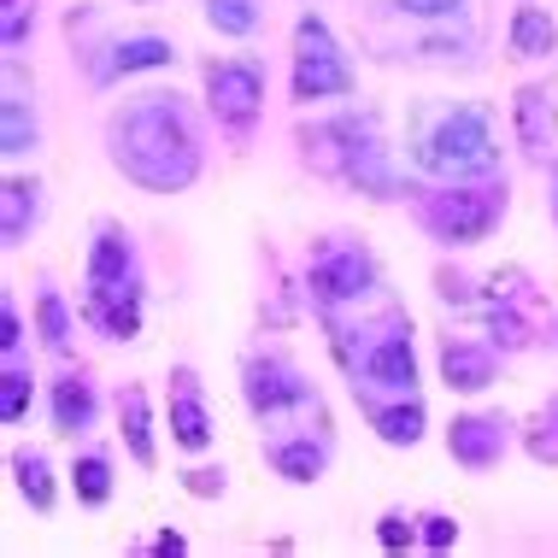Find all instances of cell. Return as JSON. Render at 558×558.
I'll use <instances>...</instances> for the list:
<instances>
[{
  "instance_id": "obj_30",
  "label": "cell",
  "mask_w": 558,
  "mask_h": 558,
  "mask_svg": "<svg viewBox=\"0 0 558 558\" xmlns=\"http://www.w3.org/2000/svg\"><path fill=\"white\" fill-rule=\"evenodd\" d=\"M376 541H383V547H412V523H405L400 511H388V518L376 523Z\"/></svg>"
},
{
  "instance_id": "obj_9",
  "label": "cell",
  "mask_w": 558,
  "mask_h": 558,
  "mask_svg": "<svg viewBox=\"0 0 558 558\" xmlns=\"http://www.w3.org/2000/svg\"><path fill=\"white\" fill-rule=\"evenodd\" d=\"M206 107L223 130H247L265 107V65L259 59H218L206 65Z\"/></svg>"
},
{
  "instance_id": "obj_10",
  "label": "cell",
  "mask_w": 558,
  "mask_h": 558,
  "mask_svg": "<svg viewBox=\"0 0 558 558\" xmlns=\"http://www.w3.org/2000/svg\"><path fill=\"white\" fill-rule=\"evenodd\" d=\"M83 318L112 341H130L142 329V277L135 282H88V300H83Z\"/></svg>"
},
{
  "instance_id": "obj_26",
  "label": "cell",
  "mask_w": 558,
  "mask_h": 558,
  "mask_svg": "<svg viewBox=\"0 0 558 558\" xmlns=\"http://www.w3.org/2000/svg\"><path fill=\"white\" fill-rule=\"evenodd\" d=\"M36 324H41V341H48L53 353H65V347H71V312H65V300H59L53 289L36 300Z\"/></svg>"
},
{
  "instance_id": "obj_2",
  "label": "cell",
  "mask_w": 558,
  "mask_h": 558,
  "mask_svg": "<svg viewBox=\"0 0 558 558\" xmlns=\"http://www.w3.org/2000/svg\"><path fill=\"white\" fill-rule=\"evenodd\" d=\"M329 347H336L353 395H371V388H383V395H412L417 359H412V324H405L400 306H388L376 324H359V329L329 318Z\"/></svg>"
},
{
  "instance_id": "obj_25",
  "label": "cell",
  "mask_w": 558,
  "mask_h": 558,
  "mask_svg": "<svg viewBox=\"0 0 558 558\" xmlns=\"http://www.w3.org/2000/svg\"><path fill=\"white\" fill-rule=\"evenodd\" d=\"M29 223H36V183L12 177L7 183V247H19V241L29 235Z\"/></svg>"
},
{
  "instance_id": "obj_32",
  "label": "cell",
  "mask_w": 558,
  "mask_h": 558,
  "mask_svg": "<svg viewBox=\"0 0 558 558\" xmlns=\"http://www.w3.org/2000/svg\"><path fill=\"white\" fill-rule=\"evenodd\" d=\"M424 523H429V530H424V547L441 553V547H452V541H459V523H452V518H424Z\"/></svg>"
},
{
  "instance_id": "obj_20",
  "label": "cell",
  "mask_w": 558,
  "mask_h": 558,
  "mask_svg": "<svg viewBox=\"0 0 558 558\" xmlns=\"http://www.w3.org/2000/svg\"><path fill=\"white\" fill-rule=\"evenodd\" d=\"M171 41H159V36H130V41H118L112 59L100 65V83H118V77H130V71H154V65H171Z\"/></svg>"
},
{
  "instance_id": "obj_21",
  "label": "cell",
  "mask_w": 558,
  "mask_h": 558,
  "mask_svg": "<svg viewBox=\"0 0 558 558\" xmlns=\"http://www.w3.org/2000/svg\"><path fill=\"white\" fill-rule=\"evenodd\" d=\"M558 48V29L547 19V7H518L511 12V53L518 59H547Z\"/></svg>"
},
{
  "instance_id": "obj_28",
  "label": "cell",
  "mask_w": 558,
  "mask_h": 558,
  "mask_svg": "<svg viewBox=\"0 0 558 558\" xmlns=\"http://www.w3.org/2000/svg\"><path fill=\"white\" fill-rule=\"evenodd\" d=\"M29 142H36V124L24 118V100L12 95V100H7V159L29 154Z\"/></svg>"
},
{
  "instance_id": "obj_12",
  "label": "cell",
  "mask_w": 558,
  "mask_h": 558,
  "mask_svg": "<svg viewBox=\"0 0 558 558\" xmlns=\"http://www.w3.org/2000/svg\"><path fill=\"white\" fill-rule=\"evenodd\" d=\"M171 441L183 452H206V447H213V412H206L201 383H194L189 365L171 376Z\"/></svg>"
},
{
  "instance_id": "obj_27",
  "label": "cell",
  "mask_w": 558,
  "mask_h": 558,
  "mask_svg": "<svg viewBox=\"0 0 558 558\" xmlns=\"http://www.w3.org/2000/svg\"><path fill=\"white\" fill-rule=\"evenodd\" d=\"M24 412H29V371L19 365V359H7V376H0V417L19 424Z\"/></svg>"
},
{
  "instance_id": "obj_14",
  "label": "cell",
  "mask_w": 558,
  "mask_h": 558,
  "mask_svg": "<svg viewBox=\"0 0 558 558\" xmlns=\"http://www.w3.org/2000/svg\"><path fill=\"white\" fill-rule=\"evenodd\" d=\"M494 353L488 347H476V341H447L441 347V383L447 388H459V395H482V388L494 383Z\"/></svg>"
},
{
  "instance_id": "obj_4",
  "label": "cell",
  "mask_w": 558,
  "mask_h": 558,
  "mask_svg": "<svg viewBox=\"0 0 558 558\" xmlns=\"http://www.w3.org/2000/svg\"><path fill=\"white\" fill-rule=\"evenodd\" d=\"M417 218H424V230L435 241H447V247H476V241L506 218V183H494V177H476V183H447V189L424 194Z\"/></svg>"
},
{
  "instance_id": "obj_6",
  "label": "cell",
  "mask_w": 558,
  "mask_h": 558,
  "mask_svg": "<svg viewBox=\"0 0 558 558\" xmlns=\"http://www.w3.org/2000/svg\"><path fill=\"white\" fill-rule=\"evenodd\" d=\"M324 135L336 142L347 183H353L359 194H376V201H395L400 183H395V159H388V142H383L376 112H341Z\"/></svg>"
},
{
  "instance_id": "obj_3",
  "label": "cell",
  "mask_w": 558,
  "mask_h": 558,
  "mask_svg": "<svg viewBox=\"0 0 558 558\" xmlns=\"http://www.w3.org/2000/svg\"><path fill=\"white\" fill-rule=\"evenodd\" d=\"M412 159L441 183H476V177L500 171V142H494V118L482 107H447L435 124L417 130Z\"/></svg>"
},
{
  "instance_id": "obj_19",
  "label": "cell",
  "mask_w": 558,
  "mask_h": 558,
  "mask_svg": "<svg viewBox=\"0 0 558 558\" xmlns=\"http://www.w3.org/2000/svg\"><path fill=\"white\" fill-rule=\"evenodd\" d=\"M53 429L59 435L95 429V388H88L83 376H59L53 383Z\"/></svg>"
},
{
  "instance_id": "obj_1",
  "label": "cell",
  "mask_w": 558,
  "mask_h": 558,
  "mask_svg": "<svg viewBox=\"0 0 558 558\" xmlns=\"http://www.w3.org/2000/svg\"><path fill=\"white\" fill-rule=\"evenodd\" d=\"M112 165L147 194H183L201 177V124L177 88H147L107 124Z\"/></svg>"
},
{
  "instance_id": "obj_24",
  "label": "cell",
  "mask_w": 558,
  "mask_h": 558,
  "mask_svg": "<svg viewBox=\"0 0 558 558\" xmlns=\"http://www.w3.org/2000/svg\"><path fill=\"white\" fill-rule=\"evenodd\" d=\"M206 24L218 36H253L259 29V0H206Z\"/></svg>"
},
{
  "instance_id": "obj_5",
  "label": "cell",
  "mask_w": 558,
  "mask_h": 558,
  "mask_svg": "<svg viewBox=\"0 0 558 558\" xmlns=\"http://www.w3.org/2000/svg\"><path fill=\"white\" fill-rule=\"evenodd\" d=\"M306 289H312V306H318L324 318H336V312L359 306V300H371L383 289V270H376V259L365 247H353V241H324L306 265Z\"/></svg>"
},
{
  "instance_id": "obj_34",
  "label": "cell",
  "mask_w": 558,
  "mask_h": 558,
  "mask_svg": "<svg viewBox=\"0 0 558 558\" xmlns=\"http://www.w3.org/2000/svg\"><path fill=\"white\" fill-rule=\"evenodd\" d=\"M189 488L194 494H213V488H223V471H189Z\"/></svg>"
},
{
  "instance_id": "obj_7",
  "label": "cell",
  "mask_w": 558,
  "mask_h": 558,
  "mask_svg": "<svg viewBox=\"0 0 558 558\" xmlns=\"http://www.w3.org/2000/svg\"><path fill=\"white\" fill-rule=\"evenodd\" d=\"M353 95V65H347L341 41L329 36V24L318 12L294 24V100H341Z\"/></svg>"
},
{
  "instance_id": "obj_17",
  "label": "cell",
  "mask_w": 558,
  "mask_h": 558,
  "mask_svg": "<svg viewBox=\"0 0 558 558\" xmlns=\"http://www.w3.org/2000/svg\"><path fill=\"white\" fill-rule=\"evenodd\" d=\"M135 247L124 230H100L95 247H88V282H135Z\"/></svg>"
},
{
  "instance_id": "obj_33",
  "label": "cell",
  "mask_w": 558,
  "mask_h": 558,
  "mask_svg": "<svg viewBox=\"0 0 558 558\" xmlns=\"http://www.w3.org/2000/svg\"><path fill=\"white\" fill-rule=\"evenodd\" d=\"M424 53H435V59H447V53H471V36H464V29H459V36H429V41H424Z\"/></svg>"
},
{
  "instance_id": "obj_11",
  "label": "cell",
  "mask_w": 558,
  "mask_h": 558,
  "mask_svg": "<svg viewBox=\"0 0 558 558\" xmlns=\"http://www.w3.org/2000/svg\"><path fill=\"white\" fill-rule=\"evenodd\" d=\"M447 452L464 464V471H494V464H500V452H506V417H488V412L452 417Z\"/></svg>"
},
{
  "instance_id": "obj_18",
  "label": "cell",
  "mask_w": 558,
  "mask_h": 558,
  "mask_svg": "<svg viewBox=\"0 0 558 558\" xmlns=\"http://www.w3.org/2000/svg\"><path fill=\"white\" fill-rule=\"evenodd\" d=\"M118 429H124L130 459L154 471L159 452H154V417H147V395H142V388H124V395H118Z\"/></svg>"
},
{
  "instance_id": "obj_16",
  "label": "cell",
  "mask_w": 558,
  "mask_h": 558,
  "mask_svg": "<svg viewBox=\"0 0 558 558\" xmlns=\"http://www.w3.org/2000/svg\"><path fill=\"white\" fill-rule=\"evenodd\" d=\"M518 135L530 154H547L553 135H558V107H553V88L547 83H530L518 88Z\"/></svg>"
},
{
  "instance_id": "obj_29",
  "label": "cell",
  "mask_w": 558,
  "mask_h": 558,
  "mask_svg": "<svg viewBox=\"0 0 558 558\" xmlns=\"http://www.w3.org/2000/svg\"><path fill=\"white\" fill-rule=\"evenodd\" d=\"M395 12H405V19H452V12H464V0H395Z\"/></svg>"
},
{
  "instance_id": "obj_23",
  "label": "cell",
  "mask_w": 558,
  "mask_h": 558,
  "mask_svg": "<svg viewBox=\"0 0 558 558\" xmlns=\"http://www.w3.org/2000/svg\"><path fill=\"white\" fill-rule=\"evenodd\" d=\"M71 482H77L83 506H107L112 500V464L100 459V452H83V459L71 464Z\"/></svg>"
},
{
  "instance_id": "obj_15",
  "label": "cell",
  "mask_w": 558,
  "mask_h": 558,
  "mask_svg": "<svg viewBox=\"0 0 558 558\" xmlns=\"http://www.w3.org/2000/svg\"><path fill=\"white\" fill-rule=\"evenodd\" d=\"M365 405V417L376 424V435H383L388 447H417L424 441V400L417 395H400L395 405H376V400H359Z\"/></svg>"
},
{
  "instance_id": "obj_36",
  "label": "cell",
  "mask_w": 558,
  "mask_h": 558,
  "mask_svg": "<svg viewBox=\"0 0 558 558\" xmlns=\"http://www.w3.org/2000/svg\"><path fill=\"white\" fill-rule=\"evenodd\" d=\"M142 7H147V0H142Z\"/></svg>"
},
{
  "instance_id": "obj_22",
  "label": "cell",
  "mask_w": 558,
  "mask_h": 558,
  "mask_svg": "<svg viewBox=\"0 0 558 558\" xmlns=\"http://www.w3.org/2000/svg\"><path fill=\"white\" fill-rule=\"evenodd\" d=\"M12 476H19V494L36 511H53V471H48V459L41 452H19L12 459Z\"/></svg>"
},
{
  "instance_id": "obj_31",
  "label": "cell",
  "mask_w": 558,
  "mask_h": 558,
  "mask_svg": "<svg viewBox=\"0 0 558 558\" xmlns=\"http://www.w3.org/2000/svg\"><path fill=\"white\" fill-rule=\"evenodd\" d=\"M19 341H24V324H19V312H0V353L7 359H19Z\"/></svg>"
},
{
  "instance_id": "obj_35",
  "label": "cell",
  "mask_w": 558,
  "mask_h": 558,
  "mask_svg": "<svg viewBox=\"0 0 558 558\" xmlns=\"http://www.w3.org/2000/svg\"><path fill=\"white\" fill-rule=\"evenodd\" d=\"M553 177H558V165H553Z\"/></svg>"
},
{
  "instance_id": "obj_8",
  "label": "cell",
  "mask_w": 558,
  "mask_h": 558,
  "mask_svg": "<svg viewBox=\"0 0 558 558\" xmlns=\"http://www.w3.org/2000/svg\"><path fill=\"white\" fill-rule=\"evenodd\" d=\"M241 395H247L253 417H265V424H282V417H300L306 405H318L312 400V383L277 353L247 359V371H241Z\"/></svg>"
},
{
  "instance_id": "obj_13",
  "label": "cell",
  "mask_w": 558,
  "mask_h": 558,
  "mask_svg": "<svg viewBox=\"0 0 558 558\" xmlns=\"http://www.w3.org/2000/svg\"><path fill=\"white\" fill-rule=\"evenodd\" d=\"M265 459H270V471L289 476V482H318L324 464H329V447L312 441V435H270Z\"/></svg>"
}]
</instances>
